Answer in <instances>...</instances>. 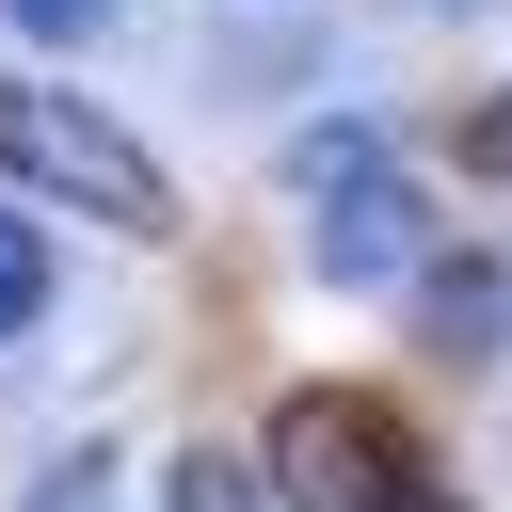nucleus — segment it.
<instances>
[{
  "label": "nucleus",
  "instance_id": "obj_4",
  "mask_svg": "<svg viewBox=\"0 0 512 512\" xmlns=\"http://www.w3.org/2000/svg\"><path fill=\"white\" fill-rule=\"evenodd\" d=\"M416 320H432L448 352H496V336H512V272H496V256H448V272L416 288Z\"/></svg>",
  "mask_w": 512,
  "mask_h": 512
},
{
  "label": "nucleus",
  "instance_id": "obj_7",
  "mask_svg": "<svg viewBox=\"0 0 512 512\" xmlns=\"http://www.w3.org/2000/svg\"><path fill=\"white\" fill-rule=\"evenodd\" d=\"M0 16H16V32H48V48H64V32H96V16H112V0H0Z\"/></svg>",
  "mask_w": 512,
  "mask_h": 512
},
{
  "label": "nucleus",
  "instance_id": "obj_3",
  "mask_svg": "<svg viewBox=\"0 0 512 512\" xmlns=\"http://www.w3.org/2000/svg\"><path fill=\"white\" fill-rule=\"evenodd\" d=\"M432 480L384 448V416H352V400H288L272 416V512H416Z\"/></svg>",
  "mask_w": 512,
  "mask_h": 512
},
{
  "label": "nucleus",
  "instance_id": "obj_2",
  "mask_svg": "<svg viewBox=\"0 0 512 512\" xmlns=\"http://www.w3.org/2000/svg\"><path fill=\"white\" fill-rule=\"evenodd\" d=\"M288 176L320 192V272H336V288H400V272H416L432 224H416V192H400V160H384L368 112H352V128H304Z\"/></svg>",
  "mask_w": 512,
  "mask_h": 512
},
{
  "label": "nucleus",
  "instance_id": "obj_5",
  "mask_svg": "<svg viewBox=\"0 0 512 512\" xmlns=\"http://www.w3.org/2000/svg\"><path fill=\"white\" fill-rule=\"evenodd\" d=\"M160 512H272V464H240V448H176V496Z\"/></svg>",
  "mask_w": 512,
  "mask_h": 512
},
{
  "label": "nucleus",
  "instance_id": "obj_8",
  "mask_svg": "<svg viewBox=\"0 0 512 512\" xmlns=\"http://www.w3.org/2000/svg\"><path fill=\"white\" fill-rule=\"evenodd\" d=\"M464 160H480V176H512V96H480V112H464Z\"/></svg>",
  "mask_w": 512,
  "mask_h": 512
},
{
  "label": "nucleus",
  "instance_id": "obj_6",
  "mask_svg": "<svg viewBox=\"0 0 512 512\" xmlns=\"http://www.w3.org/2000/svg\"><path fill=\"white\" fill-rule=\"evenodd\" d=\"M32 320H48V240L0 208V336H32Z\"/></svg>",
  "mask_w": 512,
  "mask_h": 512
},
{
  "label": "nucleus",
  "instance_id": "obj_9",
  "mask_svg": "<svg viewBox=\"0 0 512 512\" xmlns=\"http://www.w3.org/2000/svg\"><path fill=\"white\" fill-rule=\"evenodd\" d=\"M416 512H448V496H416Z\"/></svg>",
  "mask_w": 512,
  "mask_h": 512
},
{
  "label": "nucleus",
  "instance_id": "obj_1",
  "mask_svg": "<svg viewBox=\"0 0 512 512\" xmlns=\"http://www.w3.org/2000/svg\"><path fill=\"white\" fill-rule=\"evenodd\" d=\"M0 160L32 176V192H64V208H96L112 240H160L176 224V192H160V160L112 128V112H80V96H48V80H0Z\"/></svg>",
  "mask_w": 512,
  "mask_h": 512
}]
</instances>
